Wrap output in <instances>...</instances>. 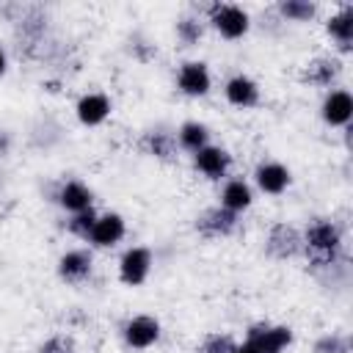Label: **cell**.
<instances>
[{"label": "cell", "instance_id": "15", "mask_svg": "<svg viewBox=\"0 0 353 353\" xmlns=\"http://www.w3.org/2000/svg\"><path fill=\"white\" fill-rule=\"evenodd\" d=\"M124 234H127L124 218L119 212H102V215H97V223L88 234V243L94 248H113L124 240Z\"/></svg>", "mask_w": 353, "mask_h": 353}, {"label": "cell", "instance_id": "25", "mask_svg": "<svg viewBox=\"0 0 353 353\" xmlns=\"http://www.w3.org/2000/svg\"><path fill=\"white\" fill-rule=\"evenodd\" d=\"M237 345V339L226 331H215V334H207L201 339V345L196 347V353H232Z\"/></svg>", "mask_w": 353, "mask_h": 353}, {"label": "cell", "instance_id": "9", "mask_svg": "<svg viewBox=\"0 0 353 353\" xmlns=\"http://www.w3.org/2000/svg\"><path fill=\"white\" fill-rule=\"evenodd\" d=\"M212 88V74L207 69L204 61H185L179 63L176 69V91L190 97V99H199V97H207Z\"/></svg>", "mask_w": 353, "mask_h": 353}, {"label": "cell", "instance_id": "10", "mask_svg": "<svg viewBox=\"0 0 353 353\" xmlns=\"http://www.w3.org/2000/svg\"><path fill=\"white\" fill-rule=\"evenodd\" d=\"M320 116L328 127H350L353 119V97L347 88H328L320 105Z\"/></svg>", "mask_w": 353, "mask_h": 353}, {"label": "cell", "instance_id": "19", "mask_svg": "<svg viewBox=\"0 0 353 353\" xmlns=\"http://www.w3.org/2000/svg\"><path fill=\"white\" fill-rule=\"evenodd\" d=\"M55 201H58L69 215H74V212H83V210L91 207L94 193H91V188H88L85 182H80V179H66V182L58 185Z\"/></svg>", "mask_w": 353, "mask_h": 353}, {"label": "cell", "instance_id": "3", "mask_svg": "<svg viewBox=\"0 0 353 353\" xmlns=\"http://www.w3.org/2000/svg\"><path fill=\"white\" fill-rule=\"evenodd\" d=\"M265 254L276 262H287V259H295L303 254V234L298 226L287 223V221H279L268 229L265 234Z\"/></svg>", "mask_w": 353, "mask_h": 353}, {"label": "cell", "instance_id": "8", "mask_svg": "<svg viewBox=\"0 0 353 353\" xmlns=\"http://www.w3.org/2000/svg\"><path fill=\"white\" fill-rule=\"evenodd\" d=\"M163 328H160V320L152 317V314H135L130 317L124 325H121V339L127 347L132 350H146L152 345H157Z\"/></svg>", "mask_w": 353, "mask_h": 353}, {"label": "cell", "instance_id": "2", "mask_svg": "<svg viewBox=\"0 0 353 353\" xmlns=\"http://www.w3.org/2000/svg\"><path fill=\"white\" fill-rule=\"evenodd\" d=\"M204 22L226 41H237L251 30V14L234 3H210L204 8Z\"/></svg>", "mask_w": 353, "mask_h": 353}, {"label": "cell", "instance_id": "5", "mask_svg": "<svg viewBox=\"0 0 353 353\" xmlns=\"http://www.w3.org/2000/svg\"><path fill=\"white\" fill-rule=\"evenodd\" d=\"M245 342L256 347V353H284L292 345V328L290 325H273V323H251L245 331Z\"/></svg>", "mask_w": 353, "mask_h": 353}, {"label": "cell", "instance_id": "18", "mask_svg": "<svg viewBox=\"0 0 353 353\" xmlns=\"http://www.w3.org/2000/svg\"><path fill=\"white\" fill-rule=\"evenodd\" d=\"M141 149L143 154L160 160V163H176L179 160V146H176V135L168 130H149L141 138Z\"/></svg>", "mask_w": 353, "mask_h": 353}, {"label": "cell", "instance_id": "7", "mask_svg": "<svg viewBox=\"0 0 353 353\" xmlns=\"http://www.w3.org/2000/svg\"><path fill=\"white\" fill-rule=\"evenodd\" d=\"M342 58L339 55H314L301 66V83H309L314 88H334V83L342 77Z\"/></svg>", "mask_w": 353, "mask_h": 353}, {"label": "cell", "instance_id": "28", "mask_svg": "<svg viewBox=\"0 0 353 353\" xmlns=\"http://www.w3.org/2000/svg\"><path fill=\"white\" fill-rule=\"evenodd\" d=\"M232 353H256V347H254V345H251V342H237V345H234V350H232Z\"/></svg>", "mask_w": 353, "mask_h": 353}, {"label": "cell", "instance_id": "20", "mask_svg": "<svg viewBox=\"0 0 353 353\" xmlns=\"http://www.w3.org/2000/svg\"><path fill=\"white\" fill-rule=\"evenodd\" d=\"M221 207H226L229 212L243 215L251 204H254V190L245 179H226V185L221 188Z\"/></svg>", "mask_w": 353, "mask_h": 353}, {"label": "cell", "instance_id": "16", "mask_svg": "<svg viewBox=\"0 0 353 353\" xmlns=\"http://www.w3.org/2000/svg\"><path fill=\"white\" fill-rule=\"evenodd\" d=\"M223 97H226V102L232 108H240V110L256 108L259 105V85H256L254 77H248V74L240 72V74H232L223 83Z\"/></svg>", "mask_w": 353, "mask_h": 353}, {"label": "cell", "instance_id": "27", "mask_svg": "<svg viewBox=\"0 0 353 353\" xmlns=\"http://www.w3.org/2000/svg\"><path fill=\"white\" fill-rule=\"evenodd\" d=\"M36 353H77V345L69 334H52L36 347Z\"/></svg>", "mask_w": 353, "mask_h": 353}, {"label": "cell", "instance_id": "23", "mask_svg": "<svg viewBox=\"0 0 353 353\" xmlns=\"http://www.w3.org/2000/svg\"><path fill=\"white\" fill-rule=\"evenodd\" d=\"M204 28H207L204 17H199V14H185V17L176 19L174 33H176V39H179L182 47H196V44L204 39Z\"/></svg>", "mask_w": 353, "mask_h": 353}, {"label": "cell", "instance_id": "1", "mask_svg": "<svg viewBox=\"0 0 353 353\" xmlns=\"http://www.w3.org/2000/svg\"><path fill=\"white\" fill-rule=\"evenodd\" d=\"M303 234V256L314 270H334L345 262V234L336 221L314 218L301 232Z\"/></svg>", "mask_w": 353, "mask_h": 353}, {"label": "cell", "instance_id": "11", "mask_svg": "<svg viewBox=\"0 0 353 353\" xmlns=\"http://www.w3.org/2000/svg\"><path fill=\"white\" fill-rule=\"evenodd\" d=\"M94 270V254L85 248H69L58 256V279L66 284H83Z\"/></svg>", "mask_w": 353, "mask_h": 353}, {"label": "cell", "instance_id": "29", "mask_svg": "<svg viewBox=\"0 0 353 353\" xmlns=\"http://www.w3.org/2000/svg\"><path fill=\"white\" fill-rule=\"evenodd\" d=\"M6 69H8V58H6V50L0 47V77L6 74Z\"/></svg>", "mask_w": 353, "mask_h": 353}, {"label": "cell", "instance_id": "17", "mask_svg": "<svg viewBox=\"0 0 353 353\" xmlns=\"http://www.w3.org/2000/svg\"><path fill=\"white\" fill-rule=\"evenodd\" d=\"M325 33H328V39L336 44V50L342 55L350 52V47H353V6L350 3L339 6V11H334L325 19Z\"/></svg>", "mask_w": 353, "mask_h": 353}, {"label": "cell", "instance_id": "14", "mask_svg": "<svg viewBox=\"0 0 353 353\" xmlns=\"http://www.w3.org/2000/svg\"><path fill=\"white\" fill-rule=\"evenodd\" d=\"M193 168L207 179H223L229 174V168H232V154L223 146L207 143L204 149H199L193 154Z\"/></svg>", "mask_w": 353, "mask_h": 353}, {"label": "cell", "instance_id": "22", "mask_svg": "<svg viewBox=\"0 0 353 353\" xmlns=\"http://www.w3.org/2000/svg\"><path fill=\"white\" fill-rule=\"evenodd\" d=\"M273 11L279 14L281 22H312L317 17L320 6L312 0H281V3H276Z\"/></svg>", "mask_w": 353, "mask_h": 353}, {"label": "cell", "instance_id": "24", "mask_svg": "<svg viewBox=\"0 0 353 353\" xmlns=\"http://www.w3.org/2000/svg\"><path fill=\"white\" fill-rule=\"evenodd\" d=\"M94 223H97V210H94V207H88V210H83V212L69 215L66 229H69V234H74V237H80V240H88V234H91Z\"/></svg>", "mask_w": 353, "mask_h": 353}, {"label": "cell", "instance_id": "21", "mask_svg": "<svg viewBox=\"0 0 353 353\" xmlns=\"http://www.w3.org/2000/svg\"><path fill=\"white\" fill-rule=\"evenodd\" d=\"M174 135H176L179 152H190V154H196L199 149H204L210 143V127L201 121H182Z\"/></svg>", "mask_w": 353, "mask_h": 353}, {"label": "cell", "instance_id": "12", "mask_svg": "<svg viewBox=\"0 0 353 353\" xmlns=\"http://www.w3.org/2000/svg\"><path fill=\"white\" fill-rule=\"evenodd\" d=\"M292 182V174L284 163L279 160H262L254 171V185L265 193V196H281Z\"/></svg>", "mask_w": 353, "mask_h": 353}, {"label": "cell", "instance_id": "13", "mask_svg": "<svg viewBox=\"0 0 353 353\" xmlns=\"http://www.w3.org/2000/svg\"><path fill=\"white\" fill-rule=\"evenodd\" d=\"M110 110H113V102L102 91H88L74 102V116L83 127H99L102 121H108Z\"/></svg>", "mask_w": 353, "mask_h": 353}, {"label": "cell", "instance_id": "26", "mask_svg": "<svg viewBox=\"0 0 353 353\" xmlns=\"http://www.w3.org/2000/svg\"><path fill=\"white\" fill-rule=\"evenodd\" d=\"M312 350L314 353H350V336L347 334H336V331L323 334V336H317Z\"/></svg>", "mask_w": 353, "mask_h": 353}, {"label": "cell", "instance_id": "6", "mask_svg": "<svg viewBox=\"0 0 353 353\" xmlns=\"http://www.w3.org/2000/svg\"><path fill=\"white\" fill-rule=\"evenodd\" d=\"M154 265V254L146 245H130L121 256H119V281L127 287H141Z\"/></svg>", "mask_w": 353, "mask_h": 353}, {"label": "cell", "instance_id": "4", "mask_svg": "<svg viewBox=\"0 0 353 353\" xmlns=\"http://www.w3.org/2000/svg\"><path fill=\"white\" fill-rule=\"evenodd\" d=\"M193 226H196V232L204 240H221V237H232L240 229V215L237 212H229L221 204H212V207H207V210H201L196 215V223Z\"/></svg>", "mask_w": 353, "mask_h": 353}]
</instances>
